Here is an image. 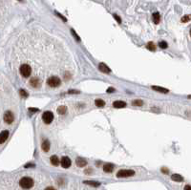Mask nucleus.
Wrapping results in <instances>:
<instances>
[{"instance_id": "nucleus-31", "label": "nucleus", "mask_w": 191, "mask_h": 190, "mask_svg": "<svg viewBox=\"0 0 191 190\" xmlns=\"http://www.w3.org/2000/svg\"><path fill=\"white\" fill-rule=\"evenodd\" d=\"M69 94H79V91H75V90H71V91H69Z\"/></svg>"}, {"instance_id": "nucleus-4", "label": "nucleus", "mask_w": 191, "mask_h": 190, "mask_svg": "<svg viewBox=\"0 0 191 190\" xmlns=\"http://www.w3.org/2000/svg\"><path fill=\"white\" fill-rule=\"evenodd\" d=\"M135 175V171L134 170H128V169H122L117 173V177L118 178H127V177H132Z\"/></svg>"}, {"instance_id": "nucleus-38", "label": "nucleus", "mask_w": 191, "mask_h": 190, "mask_svg": "<svg viewBox=\"0 0 191 190\" xmlns=\"http://www.w3.org/2000/svg\"><path fill=\"white\" fill-rule=\"evenodd\" d=\"M18 1H22V0H18Z\"/></svg>"}, {"instance_id": "nucleus-13", "label": "nucleus", "mask_w": 191, "mask_h": 190, "mask_svg": "<svg viewBox=\"0 0 191 190\" xmlns=\"http://www.w3.org/2000/svg\"><path fill=\"white\" fill-rule=\"evenodd\" d=\"M114 164L112 163H105L103 165V171L106 172V173H111L114 170Z\"/></svg>"}, {"instance_id": "nucleus-22", "label": "nucleus", "mask_w": 191, "mask_h": 190, "mask_svg": "<svg viewBox=\"0 0 191 190\" xmlns=\"http://www.w3.org/2000/svg\"><path fill=\"white\" fill-rule=\"evenodd\" d=\"M191 20V14H186V15L183 16L181 19V21L183 22V23H186V22H188Z\"/></svg>"}, {"instance_id": "nucleus-6", "label": "nucleus", "mask_w": 191, "mask_h": 190, "mask_svg": "<svg viewBox=\"0 0 191 190\" xmlns=\"http://www.w3.org/2000/svg\"><path fill=\"white\" fill-rule=\"evenodd\" d=\"M13 119H14V117H13V114L11 111H7L4 115V120H5L6 123L11 124L13 123Z\"/></svg>"}, {"instance_id": "nucleus-25", "label": "nucleus", "mask_w": 191, "mask_h": 190, "mask_svg": "<svg viewBox=\"0 0 191 190\" xmlns=\"http://www.w3.org/2000/svg\"><path fill=\"white\" fill-rule=\"evenodd\" d=\"M19 95H20L22 98H27V97L29 96V94H28L24 89H20L19 90Z\"/></svg>"}, {"instance_id": "nucleus-21", "label": "nucleus", "mask_w": 191, "mask_h": 190, "mask_svg": "<svg viewBox=\"0 0 191 190\" xmlns=\"http://www.w3.org/2000/svg\"><path fill=\"white\" fill-rule=\"evenodd\" d=\"M95 104L97 106V107H103L105 105V101L103 99H100V98H97L95 101Z\"/></svg>"}, {"instance_id": "nucleus-19", "label": "nucleus", "mask_w": 191, "mask_h": 190, "mask_svg": "<svg viewBox=\"0 0 191 190\" xmlns=\"http://www.w3.org/2000/svg\"><path fill=\"white\" fill-rule=\"evenodd\" d=\"M84 183L88 185H91V186H94V187H97L100 186V183L99 182H95V181H84Z\"/></svg>"}, {"instance_id": "nucleus-11", "label": "nucleus", "mask_w": 191, "mask_h": 190, "mask_svg": "<svg viewBox=\"0 0 191 190\" xmlns=\"http://www.w3.org/2000/svg\"><path fill=\"white\" fill-rule=\"evenodd\" d=\"M151 88L155 91H157V92H160L162 93V94H167L169 92V90L166 89V88H163V87H161V86H156V85H153L151 86Z\"/></svg>"}, {"instance_id": "nucleus-3", "label": "nucleus", "mask_w": 191, "mask_h": 190, "mask_svg": "<svg viewBox=\"0 0 191 190\" xmlns=\"http://www.w3.org/2000/svg\"><path fill=\"white\" fill-rule=\"evenodd\" d=\"M47 83L50 87H58L60 85V78L58 77H55V76H53V77H49L47 79Z\"/></svg>"}, {"instance_id": "nucleus-7", "label": "nucleus", "mask_w": 191, "mask_h": 190, "mask_svg": "<svg viewBox=\"0 0 191 190\" xmlns=\"http://www.w3.org/2000/svg\"><path fill=\"white\" fill-rule=\"evenodd\" d=\"M60 163L63 168H69L71 166L72 161H71L70 158H68V157H62V159H61L60 161Z\"/></svg>"}, {"instance_id": "nucleus-18", "label": "nucleus", "mask_w": 191, "mask_h": 190, "mask_svg": "<svg viewBox=\"0 0 191 190\" xmlns=\"http://www.w3.org/2000/svg\"><path fill=\"white\" fill-rule=\"evenodd\" d=\"M152 17H153V20H154V23L155 24H159V23H160V21H161V15H160V13H158V12H156V13H153Z\"/></svg>"}, {"instance_id": "nucleus-36", "label": "nucleus", "mask_w": 191, "mask_h": 190, "mask_svg": "<svg viewBox=\"0 0 191 190\" xmlns=\"http://www.w3.org/2000/svg\"><path fill=\"white\" fill-rule=\"evenodd\" d=\"M188 98H191V95H190V96H188Z\"/></svg>"}, {"instance_id": "nucleus-28", "label": "nucleus", "mask_w": 191, "mask_h": 190, "mask_svg": "<svg viewBox=\"0 0 191 190\" xmlns=\"http://www.w3.org/2000/svg\"><path fill=\"white\" fill-rule=\"evenodd\" d=\"M28 110H29V112H31V113H37V112L39 111V109L38 108H34V107H30Z\"/></svg>"}, {"instance_id": "nucleus-37", "label": "nucleus", "mask_w": 191, "mask_h": 190, "mask_svg": "<svg viewBox=\"0 0 191 190\" xmlns=\"http://www.w3.org/2000/svg\"><path fill=\"white\" fill-rule=\"evenodd\" d=\"M190 36H191V30H190Z\"/></svg>"}, {"instance_id": "nucleus-26", "label": "nucleus", "mask_w": 191, "mask_h": 190, "mask_svg": "<svg viewBox=\"0 0 191 190\" xmlns=\"http://www.w3.org/2000/svg\"><path fill=\"white\" fill-rule=\"evenodd\" d=\"M159 46H160V48H162V49H166V48L168 47L167 43L165 42V41H161V42L159 43Z\"/></svg>"}, {"instance_id": "nucleus-30", "label": "nucleus", "mask_w": 191, "mask_h": 190, "mask_svg": "<svg viewBox=\"0 0 191 190\" xmlns=\"http://www.w3.org/2000/svg\"><path fill=\"white\" fill-rule=\"evenodd\" d=\"M162 173H163V174H168V169H166V168H164V167H163V168H162Z\"/></svg>"}, {"instance_id": "nucleus-8", "label": "nucleus", "mask_w": 191, "mask_h": 190, "mask_svg": "<svg viewBox=\"0 0 191 190\" xmlns=\"http://www.w3.org/2000/svg\"><path fill=\"white\" fill-rule=\"evenodd\" d=\"M30 84H31L32 87L34 88H39L41 86V81L38 77H33L30 80Z\"/></svg>"}, {"instance_id": "nucleus-2", "label": "nucleus", "mask_w": 191, "mask_h": 190, "mask_svg": "<svg viewBox=\"0 0 191 190\" xmlns=\"http://www.w3.org/2000/svg\"><path fill=\"white\" fill-rule=\"evenodd\" d=\"M19 71H20L21 76L24 77H29L32 74V68H31V66L28 65V64H23V65H21L20 68H19Z\"/></svg>"}, {"instance_id": "nucleus-34", "label": "nucleus", "mask_w": 191, "mask_h": 190, "mask_svg": "<svg viewBox=\"0 0 191 190\" xmlns=\"http://www.w3.org/2000/svg\"><path fill=\"white\" fill-rule=\"evenodd\" d=\"M114 91H115V89H114V88H112V87L109 88V89L107 90V92H108V93H112V92H114Z\"/></svg>"}, {"instance_id": "nucleus-14", "label": "nucleus", "mask_w": 191, "mask_h": 190, "mask_svg": "<svg viewBox=\"0 0 191 190\" xmlns=\"http://www.w3.org/2000/svg\"><path fill=\"white\" fill-rule=\"evenodd\" d=\"M76 163L79 167H84L85 165H87V161L83 158H78L76 160Z\"/></svg>"}, {"instance_id": "nucleus-32", "label": "nucleus", "mask_w": 191, "mask_h": 190, "mask_svg": "<svg viewBox=\"0 0 191 190\" xmlns=\"http://www.w3.org/2000/svg\"><path fill=\"white\" fill-rule=\"evenodd\" d=\"M34 164H32V163H28V164H26L25 165V167L26 168H28V167H34Z\"/></svg>"}, {"instance_id": "nucleus-16", "label": "nucleus", "mask_w": 191, "mask_h": 190, "mask_svg": "<svg viewBox=\"0 0 191 190\" xmlns=\"http://www.w3.org/2000/svg\"><path fill=\"white\" fill-rule=\"evenodd\" d=\"M50 161H51V163H52L53 165H55V166H58V164H59V162H60V161H59L58 157L55 156V155H54V156L51 157Z\"/></svg>"}, {"instance_id": "nucleus-27", "label": "nucleus", "mask_w": 191, "mask_h": 190, "mask_svg": "<svg viewBox=\"0 0 191 190\" xmlns=\"http://www.w3.org/2000/svg\"><path fill=\"white\" fill-rule=\"evenodd\" d=\"M71 33H72V34H73L74 37H75V39H76V41H80V37H79V35H78V34H76V33L75 32V31H74V30H71Z\"/></svg>"}, {"instance_id": "nucleus-29", "label": "nucleus", "mask_w": 191, "mask_h": 190, "mask_svg": "<svg viewBox=\"0 0 191 190\" xmlns=\"http://www.w3.org/2000/svg\"><path fill=\"white\" fill-rule=\"evenodd\" d=\"M113 16H114V17L116 18V20L118 21V23H121V18L118 15V14H114Z\"/></svg>"}, {"instance_id": "nucleus-24", "label": "nucleus", "mask_w": 191, "mask_h": 190, "mask_svg": "<svg viewBox=\"0 0 191 190\" xmlns=\"http://www.w3.org/2000/svg\"><path fill=\"white\" fill-rule=\"evenodd\" d=\"M146 48L148 49V50H150V51H155V50H156V46H155L153 42H148V43H147Z\"/></svg>"}, {"instance_id": "nucleus-20", "label": "nucleus", "mask_w": 191, "mask_h": 190, "mask_svg": "<svg viewBox=\"0 0 191 190\" xmlns=\"http://www.w3.org/2000/svg\"><path fill=\"white\" fill-rule=\"evenodd\" d=\"M66 112H67V107H66V106L61 105L58 108V113L59 114V115H64Z\"/></svg>"}, {"instance_id": "nucleus-17", "label": "nucleus", "mask_w": 191, "mask_h": 190, "mask_svg": "<svg viewBox=\"0 0 191 190\" xmlns=\"http://www.w3.org/2000/svg\"><path fill=\"white\" fill-rule=\"evenodd\" d=\"M171 180L174 181V182H183V178L179 174H173L172 176H171Z\"/></svg>"}, {"instance_id": "nucleus-9", "label": "nucleus", "mask_w": 191, "mask_h": 190, "mask_svg": "<svg viewBox=\"0 0 191 190\" xmlns=\"http://www.w3.org/2000/svg\"><path fill=\"white\" fill-rule=\"evenodd\" d=\"M99 70L102 73H104V74H109L111 72V69L104 63H100L99 64Z\"/></svg>"}, {"instance_id": "nucleus-15", "label": "nucleus", "mask_w": 191, "mask_h": 190, "mask_svg": "<svg viewBox=\"0 0 191 190\" xmlns=\"http://www.w3.org/2000/svg\"><path fill=\"white\" fill-rule=\"evenodd\" d=\"M50 142H49V140H45L41 144V148L42 150L44 151V152H48V151L50 150Z\"/></svg>"}, {"instance_id": "nucleus-5", "label": "nucleus", "mask_w": 191, "mask_h": 190, "mask_svg": "<svg viewBox=\"0 0 191 190\" xmlns=\"http://www.w3.org/2000/svg\"><path fill=\"white\" fill-rule=\"evenodd\" d=\"M42 119H43L44 123L50 124L53 122V119H54V114L51 111L44 112V113L42 114Z\"/></svg>"}, {"instance_id": "nucleus-12", "label": "nucleus", "mask_w": 191, "mask_h": 190, "mask_svg": "<svg viewBox=\"0 0 191 190\" xmlns=\"http://www.w3.org/2000/svg\"><path fill=\"white\" fill-rule=\"evenodd\" d=\"M126 106V103L121 101H116L113 102V107L115 108H124Z\"/></svg>"}, {"instance_id": "nucleus-23", "label": "nucleus", "mask_w": 191, "mask_h": 190, "mask_svg": "<svg viewBox=\"0 0 191 190\" xmlns=\"http://www.w3.org/2000/svg\"><path fill=\"white\" fill-rule=\"evenodd\" d=\"M132 104H133L134 106H141L143 104V101H141V99H134V101H132Z\"/></svg>"}, {"instance_id": "nucleus-10", "label": "nucleus", "mask_w": 191, "mask_h": 190, "mask_svg": "<svg viewBox=\"0 0 191 190\" xmlns=\"http://www.w3.org/2000/svg\"><path fill=\"white\" fill-rule=\"evenodd\" d=\"M9 137V131L8 130H4L1 132V135H0V143H4L7 140Z\"/></svg>"}, {"instance_id": "nucleus-33", "label": "nucleus", "mask_w": 191, "mask_h": 190, "mask_svg": "<svg viewBox=\"0 0 191 190\" xmlns=\"http://www.w3.org/2000/svg\"><path fill=\"white\" fill-rule=\"evenodd\" d=\"M184 190H191V185H185L184 186Z\"/></svg>"}, {"instance_id": "nucleus-35", "label": "nucleus", "mask_w": 191, "mask_h": 190, "mask_svg": "<svg viewBox=\"0 0 191 190\" xmlns=\"http://www.w3.org/2000/svg\"><path fill=\"white\" fill-rule=\"evenodd\" d=\"M45 190H55V189L54 187H52V186H49V187L45 188Z\"/></svg>"}, {"instance_id": "nucleus-1", "label": "nucleus", "mask_w": 191, "mask_h": 190, "mask_svg": "<svg viewBox=\"0 0 191 190\" xmlns=\"http://www.w3.org/2000/svg\"><path fill=\"white\" fill-rule=\"evenodd\" d=\"M19 185L23 189H30L34 186V181L30 177H23L19 181Z\"/></svg>"}]
</instances>
